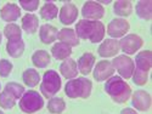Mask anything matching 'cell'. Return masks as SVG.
I'll list each match as a JSON object with an SVG mask.
<instances>
[{"label":"cell","instance_id":"1","mask_svg":"<svg viewBox=\"0 0 152 114\" xmlns=\"http://www.w3.org/2000/svg\"><path fill=\"white\" fill-rule=\"evenodd\" d=\"M75 34L79 40H89L93 44H97L104 40L106 28L101 21H88L80 20L75 24Z\"/></svg>","mask_w":152,"mask_h":114},{"label":"cell","instance_id":"2","mask_svg":"<svg viewBox=\"0 0 152 114\" xmlns=\"http://www.w3.org/2000/svg\"><path fill=\"white\" fill-rule=\"evenodd\" d=\"M105 91L106 94L118 105H123L128 102L132 97V87L122 79L119 75H113L105 83Z\"/></svg>","mask_w":152,"mask_h":114},{"label":"cell","instance_id":"3","mask_svg":"<svg viewBox=\"0 0 152 114\" xmlns=\"http://www.w3.org/2000/svg\"><path fill=\"white\" fill-rule=\"evenodd\" d=\"M93 91V83L85 77L82 78H74L68 80L65 85V94L69 98H89Z\"/></svg>","mask_w":152,"mask_h":114},{"label":"cell","instance_id":"4","mask_svg":"<svg viewBox=\"0 0 152 114\" xmlns=\"http://www.w3.org/2000/svg\"><path fill=\"white\" fill-rule=\"evenodd\" d=\"M44 97L35 90L26 91L18 99L20 109L26 114H33L39 112L44 107Z\"/></svg>","mask_w":152,"mask_h":114},{"label":"cell","instance_id":"5","mask_svg":"<svg viewBox=\"0 0 152 114\" xmlns=\"http://www.w3.org/2000/svg\"><path fill=\"white\" fill-rule=\"evenodd\" d=\"M61 77L56 70L49 69L43 74L40 83V92L45 98L55 97V95L61 90Z\"/></svg>","mask_w":152,"mask_h":114},{"label":"cell","instance_id":"6","mask_svg":"<svg viewBox=\"0 0 152 114\" xmlns=\"http://www.w3.org/2000/svg\"><path fill=\"white\" fill-rule=\"evenodd\" d=\"M112 66L115 68V72L119 74L122 79H130L133 77V73L135 70L134 61L126 55L116 56L112 60Z\"/></svg>","mask_w":152,"mask_h":114},{"label":"cell","instance_id":"7","mask_svg":"<svg viewBox=\"0 0 152 114\" xmlns=\"http://www.w3.org/2000/svg\"><path fill=\"white\" fill-rule=\"evenodd\" d=\"M142 45H144V40L137 34L124 35L119 40V47L126 56L136 54L142 47Z\"/></svg>","mask_w":152,"mask_h":114},{"label":"cell","instance_id":"8","mask_svg":"<svg viewBox=\"0 0 152 114\" xmlns=\"http://www.w3.org/2000/svg\"><path fill=\"white\" fill-rule=\"evenodd\" d=\"M130 24L125 18H115L107 24L106 33L112 38V39H118L122 38L129 32Z\"/></svg>","mask_w":152,"mask_h":114},{"label":"cell","instance_id":"9","mask_svg":"<svg viewBox=\"0 0 152 114\" xmlns=\"http://www.w3.org/2000/svg\"><path fill=\"white\" fill-rule=\"evenodd\" d=\"M83 20L88 21H100L105 16V7L97 1H86L82 9Z\"/></svg>","mask_w":152,"mask_h":114},{"label":"cell","instance_id":"10","mask_svg":"<svg viewBox=\"0 0 152 114\" xmlns=\"http://www.w3.org/2000/svg\"><path fill=\"white\" fill-rule=\"evenodd\" d=\"M93 75L96 81H106L115 75V68L107 60L100 61L93 69Z\"/></svg>","mask_w":152,"mask_h":114},{"label":"cell","instance_id":"11","mask_svg":"<svg viewBox=\"0 0 152 114\" xmlns=\"http://www.w3.org/2000/svg\"><path fill=\"white\" fill-rule=\"evenodd\" d=\"M151 95L144 90H136L132 94V105L140 112H147L151 108Z\"/></svg>","mask_w":152,"mask_h":114},{"label":"cell","instance_id":"12","mask_svg":"<svg viewBox=\"0 0 152 114\" xmlns=\"http://www.w3.org/2000/svg\"><path fill=\"white\" fill-rule=\"evenodd\" d=\"M119 51H121L119 40L112 39V38L102 40V41H101V44H100V46L97 47V54L101 57H104V58L116 57Z\"/></svg>","mask_w":152,"mask_h":114},{"label":"cell","instance_id":"13","mask_svg":"<svg viewBox=\"0 0 152 114\" xmlns=\"http://www.w3.org/2000/svg\"><path fill=\"white\" fill-rule=\"evenodd\" d=\"M77 17H78V9L72 3L65 4L61 7V10H58L60 22L62 24H65V26H71L72 23L75 22Z\"/></svg>","mask_w":152,"mask_h":114},{"label":"cell","instance_id":"14","mask_svg":"<svg viewBox=\"0 0 152 114\" xmlns=\"http://www.w3.org/2000/svg\"><path fill=\"white\" fill-rule=\"evenodd\" d=\"M0 17L7 23H14L21 17V7L15 3H7L0 10Z\"/></svg>","mask_w":152,"mask_h":114},{"label":"cell","instance_id":"15","mask_svg":"<svg viewBox=\"0 0 152 114\" xmlns=\"http://www.w3.org/2000/svg\"><path fill=\"white\" fill-rule=\"evenodd\" d=\"M57 34H58V30L53 24L46 23V24H43L42 27H39L40 41L45 45H50L55 43V40H57Z\"/></svg>","mask_w":152,"mask_h":114},{"label":"cell","instance_id":"16","mask_svg":"<svg viewBox=\"0 0 152 114\" xmlns=\"http://www.w3.org/2000/svg\"><path fill=\"white\" fill-rule=\"evenodd\" d=\"M95 66V56L91 52H84L77 61L78 72L83 75L90 74Z\"/></svg>","mask_w":152,"mask_h":114},{"label":"cell","instance_id":"17","mask_svg":"<svg viewBox=\"0 0 152 114\" xmlns=\"http://www.w3.org/2000/svg\"><path fill=\"white\" fill-rule=\"evenodd\" d=\"M134 65H135L136 69L150 73V69L152 67V52L150 51V50L140 51L135 57Z\"/></svg>","mask_w":152,"mask_h":114},{"label":"cell","instance_id":"18","mask_svg":"<svg viewBox=\"0 0 152 114\" xmlns=\"http://www.w3.org/2000/svg\"><path fill=\"white\" fill-rule=\"evenodd\" d=\"M60 73L63 78H66L68 80L77 78L78 75V67H77V62L73 58H66L65 61H62L60 65Z\"/></svg>","mask_w":152,"mask_h":114},{"label":"cell","instance_id":"19","mask_svg":"<svg viewBox=\"0 0 152 114\" xmlns=\"http://www.w3.org/2000/svg\"><path fill=\"white\" fill-rule=\"evenodd\" d=\"M57 39L60 43H63L71 47L78 46L80 43L79 38L77 36V34H75L74 29H71V28H62L61 30H58Z\"/></svg>","mask_w":152,"mask_h":114},{"label":"cell","instance_id":"20","mask_svg":"<svg viewBox=\"0 0 152 114\" xmlns=\"http://www.w3.org/2000/svg\"><path fill=\"white\" fill-rule=\"evenodd\" d=\"M21 27L26 33L34 34L39 28V18L34 14H26L21 20Z\"/></svg>","mask_w":152,"mask_h":114},{"label":"cell","instance_id":"21","mask_svg":"<svg viewBox=\"0 0 152 114\" xmlns=\"http://www.w3.org/2000/svg\"><path fill=\"white\" fill-rule=\"evenodd\" d=\"M51 55L55 60L65 61L66 58H69V56L72 55V47L60 41L55 43L51 46Z\"/></svg>","mask_w":152,"mask_h":114},{"label":"cell","instance_id":"22","mask_svg":"<svg viewBox=\"0 0 152 114\" xmlns=\"http://www.w3.org/2000/svg\"><path fill=\"white\" fill-rule=\"evenodd\" d=\"M113 11L119 18H124L132 15L133 12V4L128 0H118L113 4Z\"/></svg>","mask_w":152,"mask_h":114},{"label":"cell","instance_id":"23","mask_svg":"<svg viewBox=\"0 0 152 114\" xmlns=\"http://www.w3.org/2000/svg\"><path fill=\"white\" fill-rule=\"evenodd\" d=\"M51 62V56L45 50H37L32 55V63L37 68H45Z\"/></svg>","mask_w":152,"mask_h":114},{"label":"cell","instance_id":"24","mask_svg":"<svg viewBox=\"0 0 152 114\" xmlns=\"http://www.w3.org/2000/svg\"><path fill=\"white\" fill-rule=\"evenodd\" d=\"M24 49H26V45H24V41L22 39H20V40H10L6 44L7 54L11 57H14V58H20L24 52Z\"/></svg>","mask_w":152,"mask_h":114},{"label":"cell","instance_id":"25","mask_svg":"<svg viewBox=\"0 0 152 114\" xmlns=\"http://www.w3.org/2000/svg\"><path fill=\"white\" fill-rule=\"evenodd\" d=\"M136 15L141 20L150 21L152 17V3L151 1H137L135 5Z\"/></svg>","mask_w":152,"mask_h":114},{"label":"cell","instance_id":"26","mask_svg":"<svg viewBox=\"0 0 152 114\" xmlns=\"http://www.w3.org/2000/svg\"><path fill=\"white\" fill-rule=\"evenodd\" d=\"M40 16L45 21H53L58 16V7L56 6V4L48 1L40 9Z\"/></svg>","mask_w":152,"mask_h":114},{"label":"cell","instance_id":"27","mask_svg":"<svg viewBox=\"0 0 152 114\" xmlns=\"http://www.w3.org/2000/svg\"><path fill=\"white\" fill-rule=\"evenodd\" d=\"M22 80L27 86L34 87L37 85H39V83H40V74L33 68H28V69H26L23 72Z\"/></svg>","mask_w":152,"mask_h":114},{"label":"cell","instance_id":"28","mask_svg":"<svg viewBox=\"0 0 152 114\" xmlns=\"http://www.w3.org/2000/svg\"><path fill=\"white\" fill-rule=\"evenodd\" d=\"M4 35L6 36L7 41L10 40H20L22 39V28L16 23H9L4 28Z\"/></svg>","mask_w":152,"mask_h":114},{"label":"cell","instance_id":"29","mask_svg":"<svg viewBox=\"0 0 152 114\" xmlns=\"http://www.w3.org/2000/svg\"><path fill=\"white\" fill-rule=\"evenodd\" d=\"M66 109V102L61 97H51L48 102V110L53 114H61Z\"/></svg>","mask_w":152,"mask_h":114},{"label":"cell","instance_id":"30","mask_svg":"<svg viewBox=\"0 0 152 114\" xmlns=\"http://www.w3.org/2000/svg\"><path fill=\"white\" fill-rule=\"evenodd\" d=\"M5 91H7L10 95H12L16 99H20L22 97V95L26 92V90H24V86L18 84V83H15V81H10L5 85Z\"/></svg>","mask_w":152,"mask_h":114},{"label":"cell","instance_id":"31","mask_svg":"<svg viewBox=\"0 0 152 114\" xmlns=\"http://www.w3.org/2000/svg\"><path fill=\"white\" fill-rule=\"evenodd\" d=\"M16 98L10 95L7 91L3 90L0 92V107L4 108V109H12L16 106Z\"/></svg>","mask_w":152,"mask_h":114},{"label":"cell","instance_id":"32","mask_svg":"<svg viewBox=\"0 0 152 114\" xmlns=\"http://www.w3.org/2000/svg\"><path fill=\"white\" fill-rule=\"evenodd\" d=\"M133 81L135 85H139V86H142L147 83L148 80V73L147 72H142V70H139L135 68L134 73H133Z\"/></svg>","mask_w":152,"mask_h":114},{"label":"cell","instance_id":"33","mask_svg":"<svg viewBox=\"0 0 152 114\" xmlns=\"http://www.w3.org/2000/svg\"><path fill=\"white\" fill-rule=\"evenodd\" d=\"M39 4H40L39 0H21V1H18V5L23 10H26L28 12L35 11L38 7H39Z\"/></svg>","mask_w":152,"mask_h":114},{"label":"cell","instance_id":"34","mask_svg":"<svg viewBox=\"0 0 152 114\" xmlns=\"http://www.w3.org/2000/svg\"><path fill=\"white\" fill-rule=\"evenodd\" d=\"M12 63L9 60H0V77L7 78L12 72Z\"/></svg>","mask_w":152,"mask_h":114},{"label":"cell","instance_id":"35","mask_svg":"<svg viewBox=\"0 0 152 114\" xmlns=\"http://www.w3.org/2000/svg\"><path fill=\"white\" fill-rule=\"evenodd\" d=\"M121 114H137V113H136V110L133 109V108H124V109L121 112Z\"/></svg>","mask_w":152,"mask_h":114},{"label":"cell","instance_id":"36","mask_svg":"<svg viewBox=\"0 0 152 114\" xmlns=\"http://www.w3.org/2000/svg\"><path fill=\"white\" fill-rule=\"evenodd\" d=\"M1 40H3V34H1V32H0V44H1Z\"/></svg>","mask_w":152,"mask_h":114},{"label":"cell","instance_id":"37","mask_svg":"<svg viewBox=\"0 0 152 114\" xmlns=\"http://www.w3.org/2000/svg\"><path fill=\"white\" fill-rule=\"evenodd\" d=\"M0 114H4V112H3V110H0Z\"/></svg>","mask_w":152,"mask_h":114},{"label":"cell","instance_id":"38","mask_svg":"<svg viewBox=\"0 0 152 114\" xmlns=\"http://www.w3.org/2000/svg\"><path fill=\"white\" fill-rule=\"evenodd\" d=\"M0 90H1V84H0Z\"/></svg>","mask_w":152,"mask_h":114}]
</instances>
